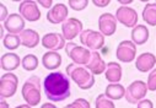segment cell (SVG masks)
Returning a JSON list of instances; mask_svg holds the SVG:
<instances>
[{
	"label": "cell",
	"instance_id": "obj_1",
	"mask_svg": "<svg viewBox=\"0 0 156 108\" xmlns=\"http://www.w3.org/2000/svg\"><path fill=\"white\" fill-rule=\"evenodd\" d=\"M43 90L49 101L62 102L71 96L70 79L62 71H53L46 76Z\"/></svg>",
	"mask_w": 156,
	"mask_h": 108
},
{
	"label": "cell",
	"instance_id": "obj_2",
	"mask_svg": "<svg viewBox=\"0 0 156 108\" xmlns=\"http://www.w3.org/2000/svg\"><path fill=\"white\" fill-rule=\"evenodd\" d=\"M66 75L81 90H89L95 85V76L90 70L74 63L66 65Z\"/></svg>",
	"mask_w": 156,
	"mask_h": 108
},
{
	"label": "cell",
	"instance_id": "obj_3",
	"mask_svg": "<svg viewBox=\"0 0 156 108\" xmlns=\"http://www.w3.org/2000/svg\"><path fill=\"white\" fill-rule=\"evenodd\" d=\"M42 84H41V78L40 76H31L28 78L23 86H22V97L26 101L27 104L30 106H37L41 102V93H42V89H41Z\"/></svg>",
	"mask_w": 156,
	"mask_h": 108
},
{
	"label": "cell",
	"instance_id": "obj_4",
	"mask_svg": "<svg viewBox=\"0 0 156 108\" xmlns=\"http://www.w3.org/2000/svg\"><path fill=\"white\" fill-rule=\"evenodd\" d=\"M65 53L76 65H85L86 66V64L89 63V60L91 58V51L90 49L81 47V46H77L76 43H73V42L66 43Z\"/></svg>",
	"mask_w": 156,
	"mask_h": 108
},
{
	"label": "cell",
	"instance_id": "obj_5",
	"mask_svg": "<svg viewBox=\"0 0 156 108\" xmlns=\"http://www.w3.org/2000/svg\"><path fill=\"white\" fill-rule=\"evenodd\" d=\"M80 42L85 48L98 52L105 46V36L94 30H84L80 34Z\"/></svg>",
	"mask_w": 156,
	"mask_h": 108
},
{
	"label": "cell",
	"instance_id": "obj_6",
	"mask_svg": "<svg viewBox=\"0 0 156 108\" xmlns=\"http://www.w3.org/2000/svg\"><path fill=\"white\" fill-rule=\"evenodd\" d=\"M146 93H147V85L141 80H136V81H133L126 89L124 97L130 104H138L141 99L145 98Z\"/></svg>",
	"mask_w": 156,
	"mask_h": 108
},
{
	"label": "cell",
	"instance_id": "obj_7",
	"mask_svg": "<svg viewBox=\"0 0 156 108\" xmlns=\"http://www.w3.org/2000/svg\"><path fill=\"white\" fill-rule=\"evenodd\" d=\"M17 85L19 79L15 74L6 73L2 75V79H0V97L3 99L12 97L17 91Z\"/></svg>",
	"mask_w": 156,
	"mask_h": 108
},
{
	"label": "cell",
	"instance_id": "obj_8",
	"mask_svg": "<svg viewBox=\"0 0 156 108\" xmlns=\"http://www.w3.org/2000/svg\"><path fill=\"white\" fill-rule=\"evenodd\" d=\"M136 55V46L132 41H122L115 49V57L123 63H132Z\"/></svg>",
	"mask_w": 156,
	"mask_h": 108
},
{
	"label": "cell",
	"instance_id": "obj_9",
	"mask_svg": "<svg viewBox=\"0 0 156 108\" xmlns=\"http://www.w3.org/2000/svg\"><path fill=\"white\" fill-rule=\"evenodd\" d=\"M19 14L30 22H34L41 19V11L38 9L37 3L33 0H26V2L20 3Z\"/></svg>",
	"mask_w": 156,
	"mask_h": 108
},
{
	"label": "cell",
	"instance_id": "obj_10",
	"mask_svg": "<svg viewBox=\"0 0 156 108\" xmlns=\"http://www.w3.org/2000/svg\"><path fill=\"white\" fill-rule=\"evenodd\" d=\"M83 22L75 17H69L63 25H62V34L65 40H74L76 36H80L83 32Z\"/></svg>",
	"mask_w": 156,
	"mask_h": 108
},
{
	"label": "cell",
	"instance_id": "obj_11",
	"mask_svg": "<svg viewBox=\"0 0 156 108\" xmlns=\"http://www.w3.org/2000/svg\"><path fill=\"white\" fill-rule=\"evenodd\" d=\"M115 19L126 27H135L138 22V14L129 6H119L115 11Z\"/></svg>",
	"mask_w": 156,
	"mask_h": 108
},
{
	"label": "cell",
	"instance_id": "obj_12",
	"mask_svg": "<svg viewBox=\"0 0 156 108\" xmlns=\"http://www.w3.org/2000/svg\"><path fill=\"white\" fill-rule=\"evenodd\" d=\"M98 28L100 32L106 36V37H109V36H113L117 31V19L114 15H112L111 12H105L98 17Z\"/></svg>",
	"mask_w": 156,
	"mask_h": 108
},
{
	"label": "cell",
	"instance_id": "obj_13",
	"mask_svg": "<svg viewBox=\"0 0 156 108\" xmlns=\"http://www.w3.org/2000/svg\"><path fill=\"white\" fill-rule=\"evenodd\" d=\"M42 46L47 49H49L51 52H57L60 51L63 48H65V38L64 36L60 33H55V32H51L43 36L42 38Z\"/></svg>",
	"mask_w": 156,
	"mask_h": 108
},
{
	"label": "cell",
	"instance_id": "obj_14",
	"mask_svg": "<svg viewBox=\"0 0 156 108\" xmlns=\"http://www.w3.org/2000/svg\"><path fill=\"white\" fill-rule=\"evenodd\" d=\"M47 20L53 25H57V23L63 25L68 20V6L62 3L55 4L47 12Z\"/></svg>",
	"mask_w": 156,
	"mask_h": 108
},
{
	"label": "cell",
	"instance_id": "obj_15",
	"mask_svg": "<svg viewBox=\"0 0 156 108\" xmlns=\"http://www.w3.org/2000/svg\"><path fill=\"white\" fill-rule=\"evenodd\" d=\"M3 26L11 34H20L25 30V19L20 14H11L3 23Z\"/></svg>",
	"mask_w": 156,
	"mask_h": 108
},
{
	"label": "cell",
	"instance_id": "obj_16",
	"mask_svg": "<svg viewBox=\"0 0 156 108\" xmlns=\"http://www.w3.org/2000/svg\"><path fill=\"white\" fill-rule=\"evenodd\" d=\"M106 66H107V64L102 59L101 54L96 51H94V52L91 51V58H90V60L85 68L87 70H90L94 75H100L106 71Z\"/></svg>",
	"mask_w": 156,
	"mask_h": 108
},
{
	"label": "cell",
	"instance_id": "obj_17",
	"mask_svg": "<svg viewBox=\"0 0 156 108\" xmlns=\"http://www.w3.org/2000/svg\"><path fill=\"white\" fill-rule=\"evenodd\" d=\"M156 64V57L152 53H143L140 55H138L136 60H135V68L141 71V73H147L150 71Z\"/></svg>",
	"mask_w": 156,
	"mask_h": 108
},
{
	"label": "cell",
	"instance_id": "obj_18",
	"mask_svg": "<svg viewBox=\"0 0 156 108\" xmlns=\"http://www.w3.org/2000/svg\"><path fill=\"white\" fill-rule=\"evenodd\" d=\"M105 76L111 84H118L122 79V66L115 61H109L106 66Z\"/></svg>",
	"mask_w": 156,
	"mask_h": 108
},
{
	"label": "cell",
	"instance_id": "obj_19",
	"mask_svg": "<svg viewBox=\"0 0 156 108\" xmlns=\"http://www.w3.org/2000/svg\"><path fill=\"white\" fill-rule=\"evenodd\" d=\"M19 36L21 40V44L25 46L26 48H34L40 43V34L34 30H31V28L23 30Z\"/></svg>",
	"mask_w": 156,
	"mask_h": 108
},
{
	"label": "cell",
	"instance_id": "obj_20",
	"mask_svg": "<svg viewBox=\"0 0 156 108\" xmlns=\"http://www.w3.org/2000/svg\"><path fill=\"white\" fill-rule=\"evenodd\" d=\"M21 59L17 54L15 53H6V54H3L2 55V60H0V63H2V69L8 71V73H10V71L17 69L21 64Z\"/></svg>",
	"mask_w": 156,
	"mask_h": 108
},
{
	"label": "cell",
	"instance_id": "obj_21",
	"mask_svg": "<svg viewBox=\"0 0 156 108\" xmlns=\"http://www.w3.org/2000/svg\"><path fill=\"white\" fill-rule=\"evenodd\" d=\"M149 40V30L145 25H136L132 30V42L135 46L145 44Z\"/></svg>",
	"mask_w": 156,
	"mask_h": 108
},
{
	"label": "cell",
	"instance_id": "obj_22",
	"mask_svg": "<svg viewBox=\"0 0 156 108\" xmlns=\"http://www.w3.org/2000/svg\"><path fill=\"white\" fill-rule=\"evenodd\" d=\"M42 64L48 70H55L62 65V55L58 52H47L42 57Z\"/></svg>",
	"mask_w": 156,
	"mask_h": 108
},
{
	"label": "cell",
	"instance_id": "obj_23",
	"mask_svg": "<svg viewBox=\"0 0 156 108\" xmlns=\"http://www.w3.org/2000/svg\"><path fill=\"white\" fill-rule=\"evenodd\" d=\"M105 95L112 101H118L126 96V89L119 84H109L106 87Z\"/></svg>",
	"mask_w": 156,
	"mask_h": 108
},
{
	"label": "cell",
	"instance_id": "obj_24",
	"mask_svg": "<svg viewBox=\"0 0 156 108\" xmlns=\"http://www.w3.org/2000/svg\"><path fill=\"white\" fill-rule=\"evenodd\" d=\"M143 20L150 25L156 26V3H147L143 10Z\"/></svg>",
	"mask_w": 156,
	"mask_h": 108
},
{
	"label": "cell",
	"instance_id": "obj_25",
	"mask_svg": "<svg viewBox=\"0 0 156 108\" xmlns=\"http://www.w3.org/2000/svg\"><path fill=\"white\" fill-rule=\"evenodd\" d=\"M3 44H4L5 48H8V49H10V51L17 49V48L20 47V44H21L20 36H17V34H11V33L6 34L5 37H4V40H3Z\"/></svg>",
	"mask_w": 156,
	"mask_h": 108
},
{
	"label": "cell",
	"instance_id": "obj_26",
	"mask_svg": "<svg viewBox=\"0 0 156 108\" xmlns=\"http://www.w3.org/2000/svg\"><path fill=\"white\" fill-rule=\"evenodd\" d=\"M21 65L26 71H33L38 66V59L34 54H27V55L23 57V59L21 61Z\"/></svg>",
	"mask_w": 156,
	"mask_h": 108
},
{
	"label": "cell",
	"instance_id": "obj_27",
	"mask_svg": "<svg viewBox=\"0 0 156 108\" xmlns=\"http://www.w3.org/2000/svg\"><path fill=\"white\" fill-rule=\"evenodd\" d=\"M95 107H96V108H115L113 101L109 99L105 93H101V95H98V96L96 97Z\"/></svg>",
	"mask_w": 156,
	"mask_h": 108
},
{
	"label": "cell",
	"instance_id": "obj_28",
	"mask_svg": "<svg viewBox=\"0 0 156 108\" xmlns=\"http://www.w3.org/2000/svg\"><path fill=\"white\" fill-rule=\"evenodd\" d=\"M69 6L75 11H81L87 8L89 2L87 0H69Z\"/></svg>",
	"mask_w": 156,
	"mask_h": 108
},
{
	"label": "cell",
	"instance_id": "obj_29",
	"mask_svg": "<svg viewBox=\"0 0 156 108\" xmlns=\"http://www.w3.org/2000/svg\"><path fill=\"white\" fill-rule=\"evenodd\" d=\"M63 108H91L89 101H86L85 98H77L74 102H71L70 104L63 107Z\"/></svg>",
	"mask_w": 156,
	"mask_h": 108
},
{
	"label": "cell",
	"instance_id": "obj_30",
	"mask_svg": "<svg viewBox=\"0 0 156 108\" xmlns=\"http://www.w3.org/2000/svg\"><path fill=\"white\" fill-rule=\"evenodd\" d=\"M147 90L150 91H156V69L151 70V73L147 75Z\"/></svg>",
	"mask_w": 156,
	"mask_h": 108
},
{
	"label": "cell",
	"instance_id": "obj_31",
	"mask_svg": "<svg viewBox=\"0 0 156 108\" xmlns=\"http://www.w3.org/2000/svg\"><path fill=\"white\" fill-rule=\"evenodd\" d=\"M136 108H154V104H152V102H151L150 99L144 98V99H141V101L136 104Z\"/></svg>",
	"mask_w": 156,
	"mask_h": 108
},
{
	"label": "cell",
	"instance_id": "obj_32",
	"mask_svg": "<svg viewBox=\"0 0 156 108\" xmlns=\"http://www.w3.org/2000/svg\"><path fill=\"white\" fill-rule=\"evenodd\" d=\"M0 9H2V15H0V21H2V22H5V21H6V19L9 17V15H8V9H6V6H5L4 4H0Z\"/></svg>",
	"mask_w": 156,
	"mask_h": 108
},
{
	"label": "cell",
	"instance_id": "obj_33",
	"mask_svg": "<svg viewBox=\"0 0 156 108\" xmlns=\"http://www.w3.org/2000/svg\"><path fill=\"white\" fill-rule=\"evenodd\" d=\"M96 6H98V8H105V6H107L111 2H109V0H94V2H92Z\"/></svg>",
	"mask_w": 156,
	"mask_h": 108
},
{
	"label": "cell",
	"instance_id": "obj_34",
	"mask_svg": "<svg viewBox=\"0 0 156 108\" xmlns=\"http://www.w3.org/2000/svg\"><path fill=\"white\" fill-rule=\"evenodd\" d=\"M38 4H40L41 6H43V8H46V9H52L53 6H52V0H38Z\"/></svg>",
	"mask_w": 156,
	"mask_h": 108
},
{
	"label": "cell",
	"instance_id": "obj_35",
	"mask_svg": "<svg viewBox=\"0 0 156 108\" xmlns=\"http://www.w3.org/2000/svg\"><path fill=\"white\" fill-rule=\"evenodd\" d=\"M41 108H58L55 104H52V103H44L41 106Z\"/></svg>",
	"mask_w": 156,
	"mask_h": 108
},
{
	"label": "cell",
	"instance_id": "obj_36",
	"mask_svg": "<svg viewBox=\"0 0 156 108\" xmlns=\"http://www.w3.org/2000/svg\"><path fill=\"white\" fill-rule=\"evenodd\" d=\"M0 108H10V106H9L8 102H5L4 99H2V102H0Z\"/></svg>",
	"mask_w": 156,
	"mask_h": 108
},
{
	"label": "cell",
	"instance_id": "obj_37",
	"mask_svg": "<svg viewBox=\"0 0 156 108\" xmlns=\"http://www.w3.org/2000/svg\"><path fill=\"white\" fill-rule=\"evenodd\" d=\"M15 108H31V106L30 104H20V106H17V107H15Z\"/></svg>",
	"mask_w": 156,
	"mask_h": 108
},
{
	"label": "cell",
	"instance_id": "obj_38",
	"mask_svg": "<svg viewBox=\"0 0 156 108\" xmlns=\"http://www.w3.org/2000/svg\"><path fill=\"white\" fill-rule=\"evenodd\" d=\"M0 33H2V37H5V36H4V26H2V32H0Z\"/></svg>",
	"mask_w": 156,
	"mask_h": 108
},
{
	"label": "cell",
	"instance_id": "obj_39",
	"mask_svg": "<svg viewBox=\"0 0 156 108\" xmlns=\"http://www.w3.org/2000/svg\"><path fill=\"white\" fill-rule=\"evenodd\" d=\"M130 3H132V2H121V4H122V5H126V4H130Z\"/></svg>",
	"mask_w": 156,
	"mask_h": 108
}]
</instances>
